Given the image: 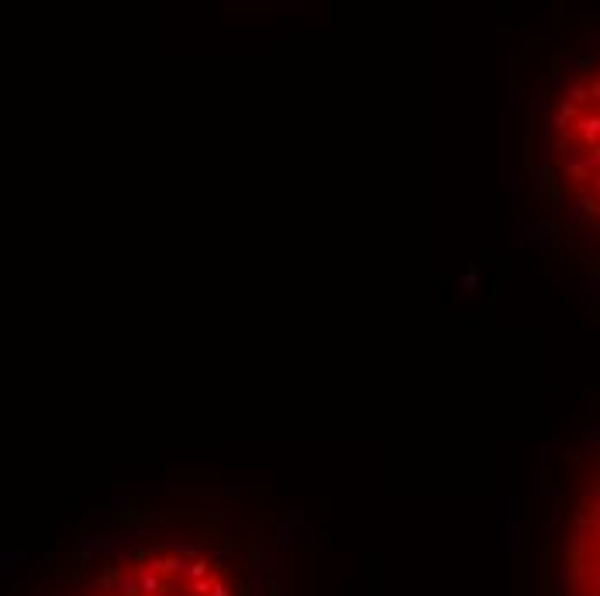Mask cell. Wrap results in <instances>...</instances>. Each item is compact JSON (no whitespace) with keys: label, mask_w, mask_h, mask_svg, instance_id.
I'll use <instances>...</instances> for the list:
<instances>
[{"label":"cell","mask_w":600,"mask_h":596,"mask_svg":"<svg viewBox=\"0 0 600 596\" xmlns=\"http://www.w3.org/2000/svg\"><path fill=\"white\" fill-rule=\"evenodd\" d=\"M4 596H317V545L242 486H149L7 569Z\"/></svg>","instance_id":"cell-1"},{"label":"cell","mask_w":600,"mask_h":596,"mask_svg":"<svg viewBox=\"0 0 600 596\" xmlns=\"http://www.w3.org/2000/svg\"><path fill=\"white\" fill-rule=\"evenodd\" d=\"M510 176L541 269L600 307V18H580L521 69Z\"/></svg>","instance_id":"cell-2"},{"label":"cell","mask_w":600,"mask_h":596,"mask_svg":"<svg viewBox=\"0 0 600 596\" xmlns=\"http://www.w3.org/2000/svg\"><path fill=\"white\" fill-rule=\"evenodd\" d=\"M532 596H600V421L566 431L541 459Z\"/></svg>","instance_id":"cell-3"}]
</instances>
